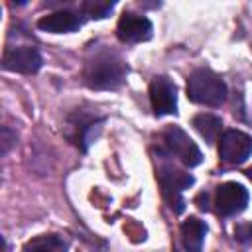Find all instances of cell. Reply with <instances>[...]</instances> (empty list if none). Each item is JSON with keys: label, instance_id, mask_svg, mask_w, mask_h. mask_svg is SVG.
<instances>
[{"label": "cell", "instance_id": "cell-1", "mask_svg": "<svg viewBox=\"0 0 252 252\" xmlns=\"http://www.w3.org/2000/svg\"><path fill=\"white\" fill-rule=\"evenodd\" d=\"M128 75L126 61L110 47H94L85 59L83 79L89 89L108 91L118 89Z\"/></svg>", "mask_w": 252, "mask_h": 252}, {"label": "cell", "instance_id": "cell-2", "mask_svg": "<svg viewBox=\"0 0 252 252\" xmlns=\"http://www.w3.org/2000/svg\"><path fill=\"white\" fill-rule=\"evenodd\" d=\"M187 96L195 104L220 106L226 98V85L215 71L195 69L187 77Z\"/></svg>", "mask_w": 252, "mask_h": 252}, {"label": "cell", "instance_id": "cell-3", "mask_svg": "<svg viewBox=\"0 0 252 252\" xmlns=\"http://www.w3.org/2000/svg\"><path fill=\"white\" fill-rule=\"evenodd\" d=\"M163 161L158 167V181L161 185V193L163 199L167 201V205L171 207V211L175 215H181L185 209V201H183V191L189 189L193 185V175H189L187 171L175 167L173 163H169L165 159V154H161Z\"/></svg>", "mask_w": 252, "mask_h": 252}, {"label": "cell", "instance_id": "cell-4", "mask_svg": "<svg viewBox=\"0 0 252 252\" xmlns=\"http://www.w3.org/2000/svg\"><path fill=\"white\" fill-rule=\"evenodd\" d=\"M161 152L167 154L169 158H177L183 165L187 167H195L201 163L203 154L197 148V144L185 134V130H181L179 126H167L161 134Z\"/></svg>", "mask_w": 252, "mask_h": 252}, {"label": "cell", "instance_id": "cell-5", "mask_svg": "<svg viewBox=\"0 0 252 252\" xmlns=\"http://www.w3.org/2000/svg\"><path fill=\"white\" fill-rule=\"evenodd\" d=\"M252 154V136L240 130H224L219 138V156L228 165L246 161Z\"/></svg>", "mask_w": 252, "mask_h": 252}, {"label": "cell", "instance_id": "cell-6", "mask_svg": "<svg viewBox=\"0 0 252 252\" xmlns=\"http://www.w3.org/2000/svg\"><path fill=\"white\" fill-rule=\"evenodd\" d=\"M150 102L156 116L177 112V89L173 81L165 75H158L150 83Z\"/></svg>", "mask_w": 252, "mask_h": 252}, {"label": "cell", "instance_id": "cell-7", "mask_svg": "<svg viewBox=\"0 0 252 252\" xmlns=\"http://www.w3.org/2000/svg\"><path fill=\"white\" fill-rule=\"evenodd\" d=\"M215 205L219 215L222 217H234L238 213H242L248 205V191L244 189V185L236 183V181H226L220 183L215 191Z\"/></svg>", "mask_w": 252, "mask_h": 252}, {"label": "cell", "instance_id": "cell-8", "mask_svg": "<svg viewBox=\"0 0 252 252\" xmlns=\"http://www.w3.org/2000/svg\"><path fill=\"white\" fill-rule=\"evenodd\" d=\"M2 67L6 71L33 75L41 67V55L32 45H18V47H6L2 55Z\"/></svg>", "mask_w": 252, "mask_h": 252}, {"label": "cell", "instance_id": "cell-9", "mask_svg": "<svg viewBox=\"0 0 252 252\" xmlns=\"http://www.w3.org/2000/svg\"><path fill=\"white\" fill-rule=\"evenodd\" d=\"M116 35L122 43H140L152 37V22L146 16L124 12L116 24Z\"/></svg>", "mask_w": 252, "mask_h": 252}, {"label": "cell", "instance_id": "cell-10", "mask_svg": "<svg viewBox=\"0 0 252 252\" xmlns=\"http://www.w3.org/2000/svg\"><path fill=\"white\" fill-rule=\"evenodd\" d=\"M37 28L49 33H71L81 28V18L71 10H57L37 20Z\"/></svg>", "mask_w": 252, "mask_h": 252}, {"label": "cell", "instance_id": "cell-11", "mask_svg": "<svg viewBox=\"0 0 252 252\" xmlns=\"http://www.w3.org/2000/svg\"><path fill=\"white\" fill-rule=\"evenodd\" d=\"M100 122H102V118H98V116H89V118H87V116L81 114V112L69 116V126L77 132V134L73 136V142H75L83 152H85L87 146L91 144L93 132H94V128H98Z\"/></svg>", "mask_w": 252, "mask_h": 252}, {"label": "cell", "instance_id": "cell-12", "mask_svg": "<svg viewBox=\"0 0 252 252\" xmlns=\"http://www.w3.org/2000/svg\"><path fill=\"white\" fill-rule=\"evenodd\" d=\"M205 234H207V224L201 219L189 217L187 220H183V224H181V242H183L187 252H201Z\"/></svg>", "mask_w": 252, "mask_h": 252}, {"label": "cell", "instance_id": "cell-13", "mask_svg": "<svg viewBox=\"0 0 252 252\" xmlns=\"http://www.w3.org/2000/svg\"><path fill=\"white\" fill-rule=\"evenodd\" d=\"M67 250H69L67 238H63L61 234H53V232L33 236L22 248V252H67Z\"/></svg>", "mask_w": 252, "mask_h": 252}, {"label": "cell", "instance_id": "cell-14", "mask_svg": "<svg viewBox=\"0 0 252 252\" xmlns=\"http://www.w3.org/2000/svg\"><path fill=\"white\" fill-rule=\"evenodd\" d=\"M193 126L207 144L217 142V138H220V134H222V120L215 114H209V112L195 114L193 116Z\"/></svg>", "mask_w": 252, "mask_h": 252}, {"label": "cell", "instance_id": "cell-15", "mask_svg": "<svg viewBox=\"0 0 252 252\" xmlns=\"http://www.w3.org/2000/svg\"><path fill=\"white\" fill-rule=\"evenodd\" d=\"M112 8H114V2H108V0H85L81 4V12L93 20L106 18L112 12Z\"/></svg>", "mask_w": 252, "mask_h": 252}, {"label": "cell", "instance_id": "cell-16", "mask_svg": "<svg viewBox=\"0 0 252 252\" xmlns=\"http://www.w3.org/2000/svg\"><path fill=\"white\" fill-rule=\"evenodd\" d=\"M16 142V132L14 130H10L8 126H4L2 130H0V146H2V156H6L8 154V150H10V146Z\"/></svg>", "mask_w": 252, "mask_h": 252}, {"label": "cell", "instance_id": "cell-17", "mask_svg": "<svg viewBox=\"0 0 252 252\" xmlns=\"http://www.w3.org/2000/svg\"><path fill=\"white\" fill-rule=\"evenodd\" d=\"M234 234H236V238H238L240 242H248V240H252V222L238 224L236 230H234Z\"/></svg>", "mask_w": 252, "mask_h": 252}, {"label": "cell", "instance_id": "cell-18", "mask_svg": "<svg viewBox=\"0 0 252 252\" xmlns=\"http://www.w3.org/2000/svg\"><path fill=\"white\" fill-rule=\"evenodd\" d=\"M246 175H248V179L252 181V167H250V169H246Z\"/></svg>", "mask_w": 252, "mask_h": 252}]
</instances>
